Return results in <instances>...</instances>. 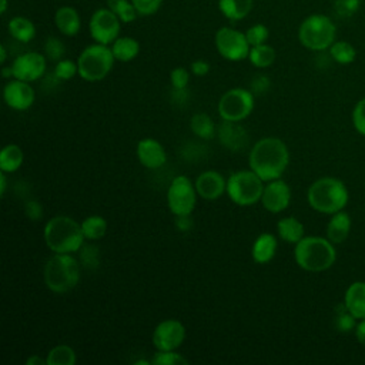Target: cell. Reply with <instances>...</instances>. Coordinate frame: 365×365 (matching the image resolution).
<instances>
[{
	"instance_id": "49",
	"label": "cell",
	"mask_w": 365,
	"mask_h": 365,
	"mask_svg": "<svg viewBox=\"0 0 365 365\" xmlns=\"http://www.w3.org/2000/svg\"><path fill=\"white\" fill-rule=\"evenodd\" d=\"M355 336L358 342L365 348V319H359L356 327H355Z\"/></svg>"
},
{
	"instance_id": "47",
	"label": "cell",
	"mask_w": 365,
	"mask_h": 365,
	"mask_svg": "<svg viewBox=\"0 0 365 365\" xmlns=\"http://www.w3.org/2000/svg\"><path fill=\"white\" fill-rule=\"evenodd\" d=\"M190 68H191V73H192L194 76L202 77V76L208 74V71H210V63H208L207 60H201V58H200V60H194V61L191 63Z\"/></svg>"
},
{
	"instance_id": "9",
	"label": "cell",
	"mask_w": 365,
	"mask_h": 365,
	"mask_svg": "<svg viewBox=\"0 0 365 365\" xmlns=\"http://www.w3.org/2000/svg\"><path fill=\"white\" fill-rule=\"evenodd\" d=\"M255 96L250 88H230L218 101V114L225 121H242L254 110Z\"/></svg>"
},
{
	"instance_id": "48",
	"label": "cell",
	"mask_w": 365,
	"mask_h": 365,
	"mask_svg": "<svg viewBox=\"0 0 365 365\" xmlns=\"http://www.w3.org/2000/svg\"><path fill=\"white\" fill-rule=\"evenodd\" d=\"M192 218H191V214H187V215H177L175 218V225L180 231H190L192 228Z\"/></svg>"
},
{
	"instance_id": "16",
	"label": "cell",
	"mask_w": 365,
	"mask_h": 365,
	"mask_svg": "<svg viewBox=\"0 0 365 365\" xmlns=\"http://www.w3.org/2000/svg\"><path fill=\"white\" fill-rule=\"evenodd\" d=\"M3 98L10 108L24 111L34 104L36 93L29 81L13 78L4 86Z\"/></svg>"
},
{
	"instance_id": "35",
	"label": "cell",
	"mask_w": 365,
	"mask_h": 365,
	"mask_svg": "<svg viewBox=\"0 0 365 365\" xmlns=\"http://www.w3.org/2000/svg\"><path fill=\"white\" fill-rule=\"evenodd\" d=\"M334 324L336 331L346 334L351 331H355V327L358 324V319L346 309L345 304H339L338 307H335V318H334Z\"/></svg>"
},
{
	"instance_id": "22",
	"label": "cell",
	"mask_w": 365,
	"mask_h": 365,
	"mask_svg": "<svg viewBox=\"0 0 365 365\" xmlns=\"http://www.w3.org/2000/svg\"><path fill=\"white\" fill-rule=\"evenodd\" d=\"M351 217L346 211L341 210L331 215L328 224H327V238L336 244H342L351 232Z\"/></svg>"
},
{
	"instance_id": "14",
	"label": "cell",
	"mask_w": 365,
	"mask_h": 365,
	"mask_svg": "<svg viewBox=\"0 0 365 365\" xmlns=\"http://www.w3.org/2000/svg\"><path fill=\"white\" fill-rule=\"evenodd\" d=\"M46 56L38 51H27L17 56L11 64L13 78L23 81H36L46 74Z\"/></svg>"
},
{
	"instance_id": "34",
	"label": "cell",
	"mask_w": 365,
	"mask_h": 365,
	"mask_svg": "<svg viewBox=\"0 0 365 365\" xmlns=\"http://www.w3.org/2000/svg\"><path fill=\"white\" fill-rule=\"evenodd\" d=\"M107 7L121 20V23H131L138 16L131 0H107Z\"/></svg>"
},
{
	"instance_id": "43",
	"label": "cell",
	"mask_w": 365,
	"mask_h": 365,
	"mask_svg": "<svg viewBox=\"0 0 365 365\" xmlns=\"http://www.w3.org/2000/svg\"><path fill=\"white\" fill-rule=\"evenodd\" d=\"M361 0H335V11L341 17H351L359 9Z\"/></svg>"
},
{
	"instance_id": "46",
	"label": "cell",
	"mask_w": 365,
	"mask_h": 365,
	"mask_svg": "<svg viewBox=\"0 0 365 365\" xmlns=\"http://www.w3.org/2000/svg\"><path fill=\"white\" fill-rule=\"evenodd\" d=\"M24 212H26V215L29 217V220H31V221H38V220H41V217H43V207H41V204H40L38 201L30 200V201H27L26 205H24Z\"/></svg>"
},
{
	"instance_id": "29",
	"label": "cell",
	"mask_w": 365,
	"mask_h": 365,
	"mask_svg": "<svg viewBox=\"0 0 365 365\" xmlns=\"http://www.w3.org/2000/svg\"><path fill=\"white\" fill-rule=\"evenodd\" d=\"M190 128L194 135L202 140H211L215 137L217 127L212 118L205 113H197L190 118Z\"/></svg>"
},
{
	"instance_id": "37",
	"label": "cell",
	"mask_w": 365,
	"mask_h": 365,
	"mask_svg": "<svg viewBox=\"0 0 365 365\" xmlns=\"http://www.w3.org/2000/svg\"><path fill=\"white\" fill-rule=\"evenodd\" d=\"M44 56L51 60V61H58L64 57V53H66V47H64V43L54 37V36H50L46 41H44Z\"/></svg>"
},
{
	"instance_id": "42",
	"label": "cell",
	"mask_w": 365,
	"mask_h": 365,
	"mask_svg": "<svg viewBox=\"0 0 365 365\" xmlns=\"http://www.w3.org/2000/svg\"><path fill=\"white\" fill-rule=\"evenodd\" d=\"M131 3L134 4L138 16H151L160 10L163 0H131Z\"/></svg>"
},
{
	"instance_id": "50",
	"label": "cell",
	"mask_w": 365,
	"mask_h": 365,
	"mask_svg": "<svg viewBox=\"0 0 365 365\" xmlns=\"http://www.w3.org/2000/svg\"><path fill=\"white\" fill-rule=\"evenodd\" d=\"M46 364H47V358H41L40 355H31L26 361V365H46Z\"/></svg>"
},
{
	"instance_id": "38",
	"label": "cell",
	"mask_w": 365,
	"mask_h": 365,
	"mask_svg": "<svg viewBox=\"0 0 365 365\" xmlns=\"http://www.w3.org/2000/svg\"><path fill=\"white\" fill-rule=\"evenodd\" d=\"M61 81L73 78L76 74H78V66L77 61H73L70 58H61L56 63L54 71H53Z\"/></svg>"
},
{
	"instance_id": "7",
	"label": "cell",
	"mask_w": 365,
	"mask_h": 365,
	"mask_svg": "<svg viewBox=\"0 0 365 365\" xmlns=\"http://www.w3.org/2000/svg\"><path fill=\"white\" fill-rule=\"evenodd\" d=\"M114 56L110 46L94 43L87 46L77 58L78 76L90 83L100 81L107 77L114 66Z\"/></svg>"
},
{
	"instance_id": "32",
	"label": "cell",
	"mask_w": 365,
	"mask_h": 365,
	"mask_svg": "<svg viewBox=\"0 0 365 365\" xmlns=\"http://www.w3.org/2000/svg\"><path fill=\"white\" fill-rule=\"evenodd\" d=\"M329 56L338 64L345 66V64L354 63V60L356 58V50L351 43H348L345 40H338V41H334L331 44Z\"/></svg>"
},
{
	"instance_id": "15",
	"label": "cell",
	"mask_w": 365,
	"mask_h": 365,
	"mask_svg": "<svg viewBox=\"0 0 365 365\" xmlns=\"http://www.w3.org/2000/svg\"><path fill=\"white\" fill-rule=\"evenodd\" d=\"M289 202H291V188L284 180L277 178V180L267 181V184L264 185L261 204L268 212L278 214L287 210Z\"/></svg>"
},
{
	"instance_id": "21",
	"label": "cell",
	"mask_w": 365,
	"mask_h": 365,
	"mask_svg": "<svg viewBox=\"0 0 365 365\" xmlns=\"http://www.w3.org/2000/svg\"><path fill=\"white\" fill-rule=\"evenodd\" d=\"M54 24L61 34L73 37L80 31L81 27L80 14L71 6H61L54 13Z\"/></svg>"
},
{
	"instance_id": "36",
	"label": "cell",
	"mask_w": 365,
	"mask_h": 365,
	"mask_svg": "<svg viewBox=\"0 0 365 365\" xmlns=\"http://www.w3.org/2000/svg\"><path fill=\"white\" fill-rule=\"evenodd\" d=\"M154 365H187L188 361L177 351H157L151 359Z\"/></svg>"
},
{
	"instance_id": "3",
	"label": "cell",
	"mask_w": 365,
	"mask_h": 365,
	"mask_svg": "<svg viewBox=\"0 0 365 365\" xmlns=\"http://www.w3.org/2000/svg\"><path fill=\"white\" fill-rule=\"evenodd\" d=\"M307 201L312 210L332 215L345 210L349 201V191L339 178L321 177L308 187Z\"/></svg>"
},
{
	"instance_id": "19",
	"label": "cell",
	"mask_w": 365,
	"mask_h": 365,
	"mask_svg": "<svg viewBox=\"0 0 365 365\" xmlns=\"http://www.w3.org/2000/svg\"><path fill=\"white\" fill-rule=\"evenodd\" d=\"M195 190L198 197L204 200H217L227 192V180L215 170L201 173L195 180Z\"/></svg>"
},
{
	"instance_id": "39",
	"label": "cell",
	"mask_w": 365,
	"mask_h": 365,
	"mask_svg": "<svg viewBox=\"0 0 365 365\" xmlns=\"http://www.w3.org/2000/svg\"><path fill=\"white\" fill-rule=\"evenodd\" d=\"M98 259H100V252H98V247L88 244L80 248V264L84 265L88 269H93L98 265Z\"/></svg>"
},
{
	"instance_id": "13",
	"label": "cell",
	"mask_w": 365,
	"mask_h": 365,
	"mask_svg": "<svg viewBox=\"0 0 365 365\" xmlns=\"http://www.w3.org/2000/svg\"><path fill=\"white\" fill-rule=\"evenodd\" d=\"M185 339V327L178 319H164L153 331V345L157 351H175Z\"/></svg>"
},
{
	"instance_id": "10",
	"label": "cell",
	"mask_w": 365,
	"mask_h": 365,
	"mask_svg": "<svg viewBox=\"0 0 365 365\" xmlns=\"http://www.w3.org/2000/svg\"><path fill=\"white\" fill-rule=\"evenodd\" d=\"M195 184L187 175H177L173 178L167 190V205L170 211L177 215L191 214L197 204Z\"/></svg>"
},
{
	"instance_id": "51",
	"label": "cell",
	"mask_w": 365,
	"mask_h": 365,
	"mask_svg": "<svg viewBox=\"0 0 365 365\" xmlns=\"http://www.w3.org/2000/svg\"><path fill=\"white\" fill-rule=\"evenodd\" d=\"M6 174H7V173H4V171L0 170V194H1V195H4V192H6V185H7Z\"/></svg>"
},
{
	"instance_id": "54",
	"label": "cell",
	"mask_w": 365,
	"mask_h": 365,
	"mask_svg": "<svg viewBox=\"0 0 365 365\" xmlns=\"http://www.w3.org/2000/svg\"><path fill=\"white\" fill-rule=\"evenodd\" d=\"M7 4H9L7 0H0V14H4V13H6Z\"/></svg>"
},
{
	"instance_id": "8",
	"label": "cell",
	"mask_w": 365,
	"mask_h": 365,
	"mask_svg": "<svg viewBox=\"0 0 365 365\" xmlns=\"http://www.w3.org/2000/svg\"><path fill=\"white\" fill-rule=\"evenodd\" d=\"M265 181L250 170H240L227 178V195L230 200L240 205L248 207L261 201Z\"/></svg>"
},
{
	"instance_id": "12",
	"label": "cell",
	"mask_w": 365,
	"mask_h": 365,
	"mask_svg": "<svg viewBox=\"0 0 365 365\" xmlns=\"http://www.w3.org/2000/svg\"><path fill=\"white\" fill-rule=\"evenodd\" d=\"M121 20L108 9H97L88 21L90 36L96 43L110 46L117 37H120Z\"/></svg>"
},
{
	"instance_id": "23",
	"label": "cell",
	"mask_w": 365,
	"mask_h": 365,
	"mask_svg": "<svg viewBox=\"0 0 365 365\" xmlns=\"http://www.w3.org/2000/svg\"><path fill=\"white\" fill-rule=\"evenodd\" d=\"M277 247H278V241L274 234L271 232L259 234L251 247L252 259L257 264L269 262L277 254Z\"/></svg>"
},
{
	"instance_id": "1",
	"label": "cell",
	"mask_w": 365,
	"mask_h": 365,
	"mask_svg": "<svg viewBox=\"0 0 365 365\" xmlns=\"http://www.w3.org/2000/svg\"><path fill=\"white\" fill-rule=\"evenodd\" d=\"M248 164L265 182L281 178L289 164L288 147L278 137L261 138L252 145Z\"/></svg>"
},
{
	"instance_id": "25",
	"label": "cell",
	"mask_w": 365,
	"mask_h": 365,
	"mask_svg": "<svg viewBox=\"0 0 365 365\" xmlns=\"http://www.w3.org/2000/svg\"><path fill=\"white\" fill-rule=\"evenodd\" d=\"M110 48L113 51V56L117 61L128 63L134 60L140 53V43L130 36L117 37L111 44Z\"/></svg>"
},
{
	"instance_id": "28",
	"label": "cell",
	"mask_w": 365,
	"mask_h": 365,
	"mask_svg": "<svg viewBox=\"0 0 365 365\" xmlns=\"http://www.w3.org/2000/svg\"><path fill=\"white\" fill-rule=\"evenodd\" d=\"M24 161V153L17 144H7L0 151V170L11 174L17 171Z\"/></svg>"
},
{
	"instance_id": "40",
	"label": "cell",
	"mask_w": 365,
	"mask_h": 365,
	"mask_svg": "<svg viewBox=\"0 0 365 365\" xmlns=\"http://www.w3.org/2000/svg\"><path fill=\"white\" fill-rule=\"evenodd\" d=\"M245 37H247L251 47L252 46H259V44L267 43V40L269 37V31H268L267 26L258 23V24H254L250 29H247Z\"/></svg>"
},
{
	"instance_id": "41",
	"label": "cell",
	"mask_w": 365,
	"mask_h": 365,
	"mask_svg": "<svg viewBox=\"0 0 365 365\" xmlns=\"http://www.w3.org/2000/svg\"><path fill=\"white\" fill-rule=\"evenodd\" d=\"M351 120H352V125L354 128L365 137V97L358 100L352 108V114H351Z\"/></svg>"
},
{
	"instance_id": "5",
	"label": "cell",
	"mask_w": 365,
	"mask_h": 365,
	"mask_svg": "<svg viewBox=\"0 0 365 365\" xmlns=\"http://www.w3.org/2000/svg\"><path fill=\"white\" fill-rule=\"evenodd\" d=\"M43 279L50 291L56 294L68 292L80 281V262L73 254H54L44 265Z\"/></svg>"
},
{
	"instance_id": "6",
	"label": "cell",
	"mask_w": 365,
	"mask_h": 365,
	"mask_svg": "<svg viewBox=\"0 0 365 365\" xmlns=\"http://www.w3.org/2000/svg\"><path fill=\"white\" fill-rule=\"evenodd\" d=\"M336 27L325 14H311L302 20L298 29L299 43L312 51H324L335 41Z\"/></svg>"
},
{
	"instance_id": "2",
	"label": "cell",
	"mask_w": 365,
	"mask_h": 365,
	"mask_svg": "<svg viewBox=\"0 0 365 365\" xmlns=\"http://www.w3.org/2000/svg\"><path fill=\"white\" fill-rule=\"evenodd\" d=\"M294 259L299 268L308 272H322L329 269L336 261L335 244L327 237H304L294 248Z\"/></svg>"
},
{
	"instance_id": "20",
	"label": "cell",
	"mask_w": 365,
	"mask_h": 365,
	"mask_svg": "<svg viewBox=\"0 0 365 365\" xmlns=\"http://www.w3.org/2000/svg\"><path fill=\"white\" fill-rule=\"evenodd\" d=\"M346 309L359 321L365 319V281H354L344 294Z\"/></svg>"
},
{
	"instance_id": "30",
	"label": "cell",
	"mask_w": 365,
	"mask_h": 365,
	"mask_svg": "<svg viewBox=\"0 0 365 365\" xmlns=\"http://www.w3.org/2000/svg\"><path fill=\"white\" fill-rule=\"evenodd\" d=\"M275 50L269 44L264 43L259 46H252L248 54L250 63L257 68H267L274 64L275 61Z\"/></svg>"
},
{
	"instance_id": "53",
	"label": "cell",
	"mask_w": 365,
	"mask_h": 365,
	"mask_svg": "<svg viewBox=\"0 0 365 365\" xmlns=\"http://www.w3.org/2000/svg\"><path fill=\"white\" fill-rule=\"evenodd\" d=\"M6 58H7V51H6V47H4V46H0V63H1V64H4Z\"/></svg>"
},
{
	"instance_id": "31",
	"label": "cell",
	"mask_w": 365,
	"mask_h": 365,
	"mask_svg": "<svg viewBox=\"0 0 365 365\" xmlns=\"http://www.w3.org/2000/svg\"><path fill=\"white\" fill-rule=\"evenodd\" d=\"M81 230L86 240L97 241L107 232V221L101 215H90L83 220Z\"/></svg>"
},
{
	"instance_id": "26",
	"label": "cell",
	"mask_w": 365,
	"mask_h": 365,
	"mask_svg": "<svg viewBox=\"0 0 365 365\" xmlns=\"http://www.w3.org/2000/svg\"><path fill=\"white\" fill-rule=\"evenodd\" d=\"M254 6V0H218V9L221 14L231 20L240 21L245 19Z\"/></svg>"
},
{
	"instance_id": "44",
	"label": "cell",
	"mask_w": 365,
	"mask_h": 365,
	"mask_svg": "<svg viewBox=\"0 0 365 365\" xmlns=\"http://www.w3.org/2000/svg\"><path fill=\"white\" fill-rule=\"evenodd\" d=\"M271 81L265 74H255L250 81V90L254 96H264L269 90Z\"/></svg>"
},
{
	"instance_id": "4",
	"label": "cell",
	"mask_w": 365,
	"mask_h": 365,
	"mask_svg": "<svg viewBox=\"0 0 365 365\" xmlns=\"http://www.w3.org/2000/svg\"><path fill=\"white\" fill-rule=\"evenodd\" d=\"M46 245L54 254H74L84 244L81 224L68 215H56L46 222L43 231Z\"/></svg>"
},
{
	"instance_id": "52",
	"label": "cell",
	"mask_w": 365,
	"mask_h": 365,
	"mask_svg": "<svg viewBox=\"0 0 365 365\" xmlns=\"http://www.w3.org/2000/svg\"><path fill=\"white\" fill-rule=\"evenodd\" d=\"M1 74H3L4 78H11V77H13V68H11V66H10V67H3V68H1Z\"/></svg>"
},
{
	"instance_id": "24",
	"label": "cell",
	"mask_w": 365,
	"mask_h": 365,
	"mask_svg": "<svg viewBox=\"0 0 365 365\" xmlns=\"http://www.w3.org/2000/svg\"><path fill=\"white\" fill-rule=\"evenodd\" d=\"M277 232L282 241H285L288 244H294V245L305 237L304 224L295 217L281 218L277 222Z\"/></svg>"
},
{
	"instance_id": "18",
	"label": "cell",
	"mask_w": 365,
	"mask_h": 365,
	"mask_svg": "<svg viewBox=\"0 0 365 365\" xmlns=\"http://www.w3.org/2000/svg\"><path fill=\"white\" fill-rule=\"evenodd\" d=\"M217 137L227 150L234 153L242 151L248 145V133L238 121L222 120L217 128Z\"/></svg>"
},
{
	"instance_id": "11",
	"label": "cell",
	"mask_w": 365,
	"mask_h": 365,
	"mask_svg": "<svg viewBox=\"0 0 365 365\" xmlns=\"http://www.w3.org/2000/svg\"><path fill=\"white\" fill-rule=\"evenodd\" d=\"M214 43L220 56L230 61H241L248 58L251 50L245 33L227 26L217 30Z\"/></svg>"
},
{
	"instance_id": "45",
	"label": "cell",
	"mask_w": 365,
	"mask_h": 365,
	"mask_svg": "<svg viewBox=\"0 0 365 365\" xmlns=\"http://www.w3.org/2000/svg\"><path fill=\"white\" fill-rule=\"evenodd\" d=\"M170 81L173 88H187L190 83V73L184 67H175L170 73Z\"/></svg>"
},
{
	"instance_id": "33",
	"label": "cell",
	"mask_w": 365,
	"mask_h": 365,
	"mask_svg": "<svg viewBox=\"0 0 365 365\" xmlns=\"http://www.w3.org/2000/svg\"><path fill=\"white\" fill-rule=\"evenodd\" d=\"M76 352L71 346L60 344L53 346L47 354V365H74Z\"/></svg>"
},
{
	"instance_id": "17",
	"label": "cell",
	"mask_w": 365,
	"mask_h": 365,
	"mask_svg": "<svg viewBox=\"0 0 365 365\" xmlns=\"http://www.w3.org/2000/svg\"><path fill=\"white\" fill-rule=\"evenodd\" d=\"M137 158L141 165H144L148 170H157L163 167L167 161V153L165 148L160 141L155 138L147 137L137 143Z\"/></svg>"
},
{
	"instance_id": "27",
	"label": "cell",
	"mask_w": 365,
	"mask_h": 365,
	"mask_svg": "<svg viewBox=\"0 0 365 365\" xmlns=\"http://www.w3.org/2000/svg\"><path fill=\"white\" fill-rule=\"evenodd\" d=\"M7 30H9V34L20 43H29L36 36L34 23L30 19L23 16L13 17L7 24Z\"/></svg>"
}]
</instances>
